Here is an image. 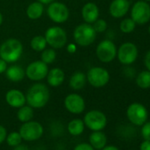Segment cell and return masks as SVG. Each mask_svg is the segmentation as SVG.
<instances>
[{
  "mask_svg": "<svg viewBox=\"0 0 150 150\" xmlns=\"http://www.w3.org/2000/svg\"><path fill=\"white\" fill-rule=\"evenodd\" d=\"M50 97L49 88L43 83L32 85L27 92L26 101L33 109H42L48 103Z\"/></svg>",
  "mask_w": 150,
  "mask_h": 150,
  "instance_id": "6da1fadb",
  "label": "cell"
},
{
  "mask_svg": "<svg viewBox=\"0 0 150 150\" xmlns=\"http://www.w3.org/2000/svg\"><path fill=\"white\" fill-rule=\"evenodd\" d=\"M23 54L21 42L15 38H9L0 45V57L8 64L17 62Z\"/></svg>",
  "mask_w": 150,
  "mask_h": 150,
  "instance_id": "7a4b0ae2",
  "label": "cell"
},
{
  "mask_svg": "<svg viewBox=\"0 0 150 150\" xmlns=\"http://www.w3.org/2000/svg\"><path fill=\"white\" fill-rule=\"evenodd\" d=\"M96 35L97 33L94 29L92 24L84 22L75 28L73 31V39L77 45L88 47L96 41Z\"/></svg>",
  "mask_w": 150,
  "mask_h": 150,
  "instance_id": "3957f363",
  "label": "cell"
},
{
  "mask_svg": "<svg viewBox=\"0 0 150 150\" xmlns=\"http://www.w3.org/2000/svg\"><path fill=\"white\" fill-rule=\"evenodd\" d=\"M87 81L96 88L105 87L110 80V75L107 69L102 66H94L90 68L87 74Z\"/></svg>",
  "mask_w": 150,
  "mask_h": 150,
  "instance_id": "277c9868",
  "label": "cell"
},
{
  "mask_svg": "<svg viewBox=\"0 0 150 150\" xmlns=\"http://www.w3.org/2000/svg\"><path fill=\"white\" fill-rule=\"evenodd\" d=\"M47 44L54 50L62 49L66 45L67 35L64 28L58 26L50 27L44 34Z\"/></svg>",
  "mask_w": 150,
  "mask_h": 150,
  "instance_id": "5b68a950",
  "label": "cell"
},
{
  "mask_svg": "<svg viewBox=\"0 0 150 150\" xmlns=\"http://www.w3.org/2000/svg\"><path fill=\"white\" fill-rule=\"evenodd\" d=\"M139 50L135 43L132 42H125L122 43L117 51V57L123 65H131L138 58Z\"/></svg>",
  "mask_w": 150,
  "mask_h": 150,
  "instance_id": "8992f818",
  "label": "cell"
},
{
  "mask_svg": "<svg viewBox=\"0 0 150 150\" xmlns=\"http://www.w3.org/2000/svg\"><path fill=\"white\" fill-rule=\"evenodd\" d=\"M126 117L131 125L134 126H141L147 121L148 111L143 104L139 103H132L127 107Z\"/></svg>",
  "mask_w": 150,
  "mask_h": 150,
  "instance_id": "52a82bcc",
  "label": "cell"
},
{
  "mask_svg": "<svg viewBox=\"0 0 150 150\" xmlns=\"http://www.w3.org/2000/svg\"><path fill=\"white\" fill-rule=\"evenodd\" d=\"M131 18L137 25H145L150 21V5L139 0L135 2L130 8Z\"/></svg>",
  "mask_w": 150,
  "mask_h": 150,
  "instance_id": "ba28073f",
  "label": "cell"
},
{
  "mask_svg": "<svg viewBox=\"0 0 150 150\" xmlns=\"http://www.w3.org/2000/svg\"><path fill=\"white\" fill-rule=\"evenodd\" d=\"M85 126L89 130L95 131H103L108 123L106 115L98 110H92L86 113L83 118Z\"/></svg>",
  "mask_w": 150,
  "mask_h": 150,
  "instance_id": "9c48e42d",
  "label": "cell"
},
{
  "mask_svg": "<svg viewBox=\"0 0 150 150\" xmlns=\"http://www.w3.org/2000/svg\"><path fill=\"white\" fill-rule=\"evenodd\" d=\"M117 46L110 39L101 41L96 49V55L102 63H110L117 57Z\"/></svg>",
  "mask_w": 150,
  "mask_h": 150,
  "instance_id": "30bf717a",
  "label": "cell"
},
{
  "mask_svg": "<svg viewBox=\"0 0 150 150\" xmlns=\"http://www.w3.org/2000/svg\"><path fill=\"white\" fill-rule=\"evenodd\" d=\"M20 134L23 140L35 141L39 139L43 134V127L41 123L37 121L30 120L26 123H22L19 130Z\"/></svg>",
  "mask_w": 150,
  "mask_h": 150,
  "instance_id": "8fae6325",
  "label": "cell"
},
{
  "mask_svg": "<svg viewBox=\"0 0 150 150\" xmlns=\"http://www.w3.org/2000/svg\"><path fill=\"white\" fill-rule=\"evenodd\" d=\"M47 15L53 22L57 24H62L69 19L70 12L66 5L61 2L54 1L48 5Z\"/></svg>",
  "mask_w": 150,
  "mask_h": 150,
  "instance_id": "7c38bea8",
  "label": "cell"
},
{
  "mask_svg": "<svg viewBox=\"0 0 150 150\" xmlns=\"http://www.w3.org/2000/svg\"><path fill=\"white\" fill-rule=\"evenodd\" d=\"M49 66L42 60H36L30 63L25 69L26 76L32 81H41L46 78Z\"/></svg>",
  "mask_w": 150,
  "mask_h": 150,
  "instance_id": "4fadbf2b",
  "label": "cell"
},
{
  "mask_svg": "<svg viewBox=\"0 0 150 150\" xmlns=\"http://www.w3.org/2000/svg\"><path fill=\"white\" fill-rule=\"evenodd\" d=\"M64 105L67 111L75 115L82 113L86 109L84 98L76 93H71L66 96L64 101Z\"/></svg>",
  "mask_w": 150,
  "mask_h": 150,
  "instance_id": "5bb4252c",
  "label": "cell"
},
{
  "mask_svg": "<svg viewBox=\"0 0 150 150\" xmlns=\"http://www.w3.org/2000/svg\"><path fill=\"white\" fill-rule=\"evenodd\" d=\"M131 8L129 0H112L109 6V13L115 19L124 18Z\"/></svg>",
  "mask_w": 150,
  "mask_h": 150,
  "instance_id": "9a60e30c",
  "label": "cell"
},
{
  "mask_svg": "<svg viewBox=\"0 0 150 150\" xmlns=\"http://www.w3.org/2000/svg\"><path fill=\"white\" fill-rule=\"evenodd\" d=\"M6 102L9 106L19 109L27 103L26 95L19 89H11L6 94Z\"/></svg>",
  "mask_w": 150,
  "mask_h": 150,
  "instance_id": "2e32d148",
  "label": "cell"
},
{
  "mask_svg": "<svg viewBox=\"0 0 150 150\" xmlns=\"http://www.w3.org/2000/svg\"><path fill=\"white\" fill-rule=\"evenodd\" d=\"M100 10L96 4L88 2L85 4L81 9V16L86 23L93 24L97 19H99Z\"/></svg>",
  "mask_w": 150,
  "mask_h": 150,
  "instance_id": "e0dca14e",
  "label": "cell"
},
{
  "mask_svg": "<svg viewBox=\"0 0 150 150\" xmlns=\"http://www.w3.org/2000/svg\"><path fill=\"white\" fill-rule=\"evenodd\" d=\"M48 84L52 88H57L63 84L65 79L64 71L58 67H54L49 70L46 76Z\"/></svg>",
  "mask_w": 150,
  "mask_h": 150,
  "instance_id": "ac0fdd59",
  "label": "cell"
},
{
  "mask_svg": "<svg viewBox=\"0 0 150 150\" xmlns=\"http://www.w3.org/2000/svg\"><path fill=\"white\" fill-rule=\"evenodd\" d=\"M5 73L6 78L12 82H20L26 76L25 70L18 64H12L8 66Z\"/></svg>",
  "mask_w": 150,
  "mask_h": 150,
  "instance_id": "d6986e66",
  "label": "cell"
},
{
  "mask_svg": "<svg viewBox=\"0 0 150 150\" xmlns=\"http://www.w3.org/2000/svg\"><path fill=\"white\" fill-rule=\"evenodd\" d=\"M87 76L82 71H75L69 79V86L71 89L77 91L82 89L87 83Z\"/></svg>",
  "mask_w": 150,
  "mask_h": 150,
  "instance_id": "ffe728a7",
  "label": "cell"
},
{
  "mask_svg": "<svg viewBox=\"0 0 150 150\" xmlns=\"http://www.w3.org/2000/svg\"><path fill=\"white\" fill-rule=\"evenodd\" d=\"M107 136L102 131H95L89 135V144L96 149L101 150L107 145Z\"/></svg>",
  "mask_w": 150,
  "mask_h": 150,
  "instance_id": "44dd1931",
  "label": "cell"
},
{
  "mask_svg": "<svg viewBox=\"0 0 150 150\" xmlns=\"http://www.w3.org/2000/svg\"><path fill=\"white\" fill-rule=\"evenodd\" d=\"M43 13H44V5H42L38 1L31 3L28 6L26 11L28 18L33 21L40 19L42 16Z\"/></svg>",
  "mask_w": 150,
  "mask_h": 150,
  "instance_id": "7402d4cb",
  "label": "cell"
},
{
  "mask_svg": "<svg viewBox=\"0 0 150 150\" xmlns=\"http://www.w3.org/2000/svg\"><path fill=\"white\" fill-rule=\"evenodd\" d=\"M85 124L82 119L74 118L71 120L67 125V131L72 136H79L84 132Z\"/></svg>",
  "mask_w": 150,
  "mask_h": 150,
  "instance_id": "603a6c76",
  "label": "cell"
},
{
  "mask_svg": "<svg viewBox=\"0 0 150 150\" xmlns=\"http://www.w3.org/2000/svg\"><path fill=\"white\" fill-rule=\"evenodd\" d=\"M135 83L141 89L150 88V71L146 69L136 74Z\"/></svg>",
  "mask_w": 150,
  "mask_h": 150,
  "instance_id": "cb8c5ba5",
  "label": "cell"
},
{
  "mask_svg": "<svg viewBox=\"0 0 150 150\" xmlns=\"http://www.w3.org/2000/svg\"><path fill=\"white\" fill-rule=\"evenodd\" d=\"M17 117L21 123H26L32 120L34 117V109L29 105H23L22 107L19 108Z\"/></svg>",
  "mask_w": 150,
  "mask_h": 150,
  "instance_id": "d4e9b609",
  "label": "cell"
},
{
  "mask_svg": "<svg viewBox=\"0 0 150 150\" xmlns=\"http://www.w3.org/2000/svg\"><path fill=\"white\" fill-rule=\"evenodd\" d=\"M47 42L44 35H35L30 41V46L33 50L37 52H42L47 47Z\"/></svg>",
  "mask_w": 150,
  "mask_h": 150,
  "instance_id": "484cf974",
  "label": "cell"
},
{
  "mask_svg": "<svg viewBox=\"0 0 150 150\" xmlns=\"http://www.w3.org/2000/svg\"><path fill=\"white\" fill-rule=\"evenodd\" d=\"M137 24L134 22V21L130 18H125L121 21L119 24V29L123 34H131L132 33L136 28Z\"/></svg>",
  "mask_w": 150,
  "mask_h": 150,
  "instance_id": "4316f807",
  "label": "cell"
},
{
  "mask_svg": "<svg viewBox=\"0 0 150 150\" xmlns=\"http://www.w3.org/2000/svg\"><path fill=\"white\" fill-rule=\"evenodd\" d=\"M41 53V60L47 64H52L57 58V52L52 48L45 49Z\"/></svg>",
  "mask_w": 150,
  "mask_h": 150,
  "instance_id": "83f0119b",
  "label": "cell"
},
{
  "mask_svg": "<svg viewBox=\"0 0 150 150\" xmlns=\"http://www.w3.org/2000/svg\"><path fill=\"white\" fill-rule=\"evenodd\" d=\"M22 140H23L22 137H21V135L20 134L19 132H10L9 134H7L6 139V141L8 144V146H10L12 147H14V146L21 144Z\"/></svg>",
  "mask_w": 150,
  "mask_h": 150,
  "instance_id": "f1b7e54d",
  "label": "cell"
},
{
  "mask_svg": "<svg viewBox=\"0 0 150 150\" xmlns=\"http://www.w3.org/2000/svg\"><path fill=\"white\" fill-rule=\"evenodd\" d=\"M94 29L96 30V33H103L107 30L108 28V24L107 21L103 19H97L93 24H92Z\"/></svg>",
  "mask_w": 150,
  "mask_h": 150,
  "instance_id": "f546056e",
  "label": "cell"
},
{
  "mask_svg": "<svg viewBox=\"0 0 150 150\" xmlns=\"http://www.w3.org/2000/svg\"><path fill=\"white\" fill-rule=\"evenodd\" d=\"M141 136L143 139L146 140H150V122H146L141 125V130H140Z\"/></svg>",
  "mask_w": 150,
  "mask_h": 150,
  "instance_id": "4dcf8cb0",
  "label": "cell"
},
{
  "mask_svg": "<svg viewBox=\"0 0 150 150\" xmlns=\"http://www.w3.org/2000/svg\"><path fill=\"white\" fill-rule=\"evenodd\" d=\"M73 150H96L89 143L82 142L75 146Z\"/></svg>",
  "mask_w": 150,
  "mask_h": 150,
  "instance_id": "1f68e13d",
  "label": "cell"
},
{
  "mask_svg": "<svg viewBox=\"0 0 150 150\" xmlns=\"http://www.w3.org/2000/svg\"><path fill=\"white\" fill-rule=\"evenodd\" d=\"M125 69H124V74L128 78H134L136 76V72L134 68L130 67V65H125Z\"/></svg>",
  "mask_w": 150,
  "mask_h": 150,
  "instance_id": "d6a6232c",
  "label": "cell"
},
{
  "mask_svg": "<svg viewBox=\"0 0 150 150\" xmlns=\"http://www.w3.org/2000/svg\"><path fill=\"white\" fill-rule=\"evenodd\" d=\"M143 62H144V65H145L146 69L150 71V50H148L146 51V53L145 54Z\"/></svg>",
  "mask_w": 150,
  "mask_h": 150,
  "instance_id": "836d02e7",
  "label": "cell"
},
{
  "mask_svg": "<svg viewBox=\"0 0 150 150\" xmlns=\"http://www.w3.org/2000/svg\"><path fill=\"white\" fill-rule=\"evenodd\" d=\"M6 136H7V131H6V129L2 125H0V144L3 143L6 140Z\"/></svg>",
  "mask_w": 150,
  "mask_h": 150,
  "instance_id": "e575fe53",
  "label": "cell"
},
{
  "mask_svg": "<svg viewBox=\"0 0 150 150\" xmlns=\"http://www.w3.org/2000/svg\"><path fill=\"white\" fill-rule=\"evenodd\" d=\"M7 67H8V63L0 57V74L5 73Z\"/></svg>",
  "mask_w": 150,
  "mask_h": 150,
  "instance_id": "d590c367",
  "label": "cell"
},
{
  "mask_svg": "<svg viewBox=\"0 0 150 150\" xmlns=\"http://www.w3.org/2000/svg\"><path fill=\"white\" fill-rule=\"evenodd\" d=\"M66 50L70 54H73L77 51V44L75 43H69L66 45Z\"/></svg>",
  "mask_w": 150,
  "mask_h": 150,
  "instance_id": "8d00e7d4",
  "label": "cell"
},
{
  "mask_svg": "<svg viewBox=\"0 0 150 150\" xmlns=\"http://www.w3.org/2000/svg\"><path fill=\"white\" fill-rule=\"evenodd\" d=\"M139 150H150V140L144 139L139 145Z\"/></svg>",
  "mask_w": 150,
  "mask_h": 150,
  "instance_id": "74e56055",
  "label": "cell"
},
{
  "mask_svg": "<svg viewBox=\"0 0 150 150\" xmlns=\"http://www.w3.org/2000/svg\"><path fill=\"white\" fill-rule=\"evenodd\" d=\"M101 150H119V148L114 145H106L103 148H102Z\"/></svg>",
  "mask_w": 150,
  "mask_h": 150,
  "instance_id": "f35d334b",
  "label": "cell"
},
{
  "mask_svg": "<svg viewBox=\"0 0 150 150\" xmlns=\"http://www.w3.org/2000/svg\"><path fill=\"white\" fill-rule=\"evenodd\" d=\"M14 150H28V147L26 145L20 144V145L14 146Z\"/></svg>",
  "mask_w": 150,
  "mask_h": 150,
  "instance_id": "ab89813d",
  "label": "cell"
},
{
  "mask_svg": "<svg viewBox=\"0 0 150 150\" xmlns=\"http://www.w3.org/2000/svg\"><path fill=\"white\" fill-rule=\"evenodd\" d=\"M37 1L42 3V5H50V3L54 2L55 0H37Z\"/></svg>",
  "mask_w": 150,
  "mask_h": 150,
  "instance_id": "60d3db41",
  "label": "cell"
},
{
  "mask_svg": "<svg viewBox=\"0 0 150 150\" xmlns=\"http://www.w3.org/2000/svg\"><path fill=\"white\" fill-rule=\"evenodd\" d=\"M3 21H4V19H3V15H2V13H0V26L2 25Z\"/></svg>",
  "mask_w": 150,
  "mask_h": 150,
  "instance_id": "b9f144b4",
  "label": "cell"
},
{
  "mask_svg": "<svg viewBox=\"0 0 150 150\" xmlns=\"http://www.w3.org/2000/svg\"><path fill=\"white\" fill-rule=\"evenodd\" d=\"M147 31H148V34H149V35H150V24H149V26H148V29H147Z\"/></svg>",
  "mask_w": 150,
  "mask_h": 150,
  "instance_id": "7bdbcfd3",
  "label": "cell"
},
{
  "mask_svg": "<svg viewBox=\"0 0 150 150\" xmlns=\"http://www.w3.org/2000/svg\"><path fill=\"white\" fill-rule=\"evenodd\" d=\"M143 1H146V2H147V3H150V0H143Z\"/></svg>",
  "mask_w": 150,
  "mask_h": 150,
  "instance_id": "ee69618b",
  "label": "cell"
},
{
  "mask_svg": "<svg viewBox=\"0 0 150 150\" xmlns=\"http://www.w3.org/2000/svg\"><path fill=\"white\" fill-rule=\"evenodd\" d=\"M64 150H70V149H64Z\"/></svg>",
  "mask_w": 150,
  "mask_h": 150,
  "instance_id": "f6af8a7d",
  "label": "cell"
}]
</instances>
